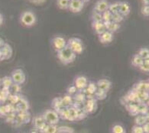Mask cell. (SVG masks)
<instances>
[{
  "mask_svg": "<svg viewBox=\"0 0 149 133\" xmlns=\"http://www.w3.org/2000/svg\"><path fill=\"white\" fill-rule=\"evenodd\" d=\"M57 57L63 64L67 65V64H69V63L74 61V60L76 59V57H77V54L67 45L64 48L57 51Z\"/></svg>",
  "mask_w": 149,
  "mask_h": 133,
  "instance_id": "6da1fadb",
  "label": "cell"
},
{
  "mask_svg": "<svg viewBox=\"0 0 149 133\" xmlns=\"http://www.w3.org/2000/svg\"><path fill=\"white\" fill-rule=\"evenodd\" d=\"M20 23L25 27H32L35 25L37 18L31 11H25L20 15Z\"/></svg>",
  "mask_w": 149,
  "mask_h": 133,
  "instance_id": "7a4b0ae2",
  "label": "cell"
},
{
  "mask_svg": "<svg viewBox=\"0 0 149 133\" xmlns=\"http://www.w3.org/2000/svg\"><path fill=\"white\" fill-rule=\"evenodd\" d=\"M45 123L48 125H57L59 123L61 116L59 113L54 109H47L42 113Z\"/></svg>",
  "mask_w": 149,
  "mask_h": 133,
  "instance_id": "3957f363",
  "label": "cell"
},
{
  "mask_svg": "<svg viewBox=\"0 0 149 133\" xmlns=\"http://www.w3.org/2000/svg\"><path fill=\"white\" fill-rule=\"evenodd\" d=\"M67 45L76 54H80L84 51V47L81 39L78 38H70L67 41Z\"/></svg>",
  "mask_w": 149,
  "mask_h": 133,
  "instance_id": "277c9868",
  "label": "cell"
},
{
  "mask_svg": "<svg viewBox=\"0 0 149 133\" xmlns=\"http://www.w3.org/2000/svg\"><path fill=\"white\" fill-rule=\"evenodd\" d=\"M11 77L13 79V81L14 84L22 85L26 80V77H25V72L23 71L20 68L15 69L12 74H11Z\"/></svg>",
  "mask_w": 149,
  "mask_h": 133,
  "instance_id": "5b68a950",
  "label": "cell"
},
{
  "mask_svg": "<svg viewBox=\"0 0 149 133\" xmlns=\"http://www.w3.org/2000/svg\"><path fill=\"white\" fill-rule=\"evenodd\" d=\"M51 44H52L54 49L57 52L67 46V41L64 38L61 37V36H56L52 39Z\"/></svg>",
  "mask_w": 149,
  "mask_h": 133,
  "instance_id": "8992f818",
  "label": "cell"
},
{
  "mask_svg": "<svg viewBox=\"0 0 149 133\" xmlns=\"http://www.w3.org/2000/svg\"><path fill=\"white\" fill-rule=\"evenodd\" d=\"M32 124L34 125V128L37 129L39 132H41L47 125L42 115H39V116H36L34 117L32 119Z\"/></svg>",
  "mask_w": 149,
  "mask_h": 133,
  "instance_id": "52a82bcc",
  "label": "cell"
},
{
  "mask_svg": "<svg viewBox=\"0 0 149 133\" xmlns=\"http://www.w3.org/2000/svg\"><path fill=\"white\" fill-rule=\"evenodd\" d=\"M88 84L89 82H88L87 78L83 75L77 76L74 80V86L77 87L79 91H83L84 89H86Z\"/></svg>",
  "mask_w": 149,
  "mask_h": 133,
  "instance_id": "ba28073f",
  "label": "cell"
},
{
  "mask_svg": "<svg viewBox=\"0 0 149 133\" xmlns=\"http://www.w3.org/2000/svg\"><path fill=\"white\" fill-rule=\"evenodd\" d=\"M84 7V3L81 0H70L69 5V9L71 13H80Z\"/></svg>",
  "mask_w": 149,
  "mask_h": 133,
  "instance_id": "9c48e42d",
  "label": "cell"
},
{
  "mask_svg": "<svg viewBox=\"0 0 149 133\" xmlns=\"http://www.w3.org/2000/svg\"><path fill=\"white\" fill-rule=\"evenodd\" d=\"M97 108V100L95 98L88 99L84 103V111L86 113H92Z\"/></svg>",
  "mask_w": 149,
  "mask_h": 133,
  "instance_id": "30bf717a",
  "label": "cell"
},
{
  "mask_svg": "<svg viewBox=\"0 0 149 133\" xmlns=\"http://www.w3.org/2000/svg\"><path fill=\"white\" fill-rule=\"evenodd\" d=\"M0 54H1V61L9 59L13 55V49L8 44L5 43L4 45L0 48Z\"/></svg>",
  "mask_w": 149,
  "mask_h": 133,
  "instance_id": "8fae6325",
  "label": "cell"
},
{
  "mask_svg": "<svg viewBox=\"0 0 149 133\" xmlns=\"http://www.w3.org/2000/svg\"><path fill=\"white\" fill-rule=\"evenodd\" d=\"M15 108H16V111L18 113L27 112V111H29V108H30V104L27 99L24 98L23 96H21L20 100L15 105Z\"/></svg>",
  "mask_w": 149,
  "mask_h": 133,
  "instance_id": "7c38bea8",
  "label": "cell"
},
{
  "mask_svg": "<svg viewBox=\"0 0 149 133\" xmlns=\"http://www.w3.org/2000/svg\"><path fill=\"white\" fill-rule=\"evenodd\" d=\"M96 84V86H97V88L106 93L108 92L109 90H110L111 86H112V83H111L110 80H108V79H105V78L99 80Z\"/></svg>",
  "mask_w": 149,
  "mask_h": 133,
  "instance_id": "4fadbf2b",
  "label": "cell"
},
{
  "mask_svg": "<svg viewBox=\"0 0 149 133\" xmlns=\"http://www.w3.org/2000/svg\"><path fill=\"white\" fill-rule=\"evenodd\" d=\"M114 39V34L110 31H106L104 32L99 35V40L102 44H109L111 43Z\"/></svg>",
  "mask_w": 149,
  "mask_h": 133,
  "instance_id": "5bb4252c",
  "label": "cell"
},
{
  "mask_svg": "<svg viewBox=\"0 0 149 133\" xmlns=\"http://www.w3.org/2000/svg\"><path fill=\"white\" fill-rule=\"evenodd\" d=\"M109 6V2L107 0H98L96 2L93 9L99 13H102L108 10Z\"/></svg>",
  "mask_w": 149,
  "mask_h": 133,
  "instance_id": "9a60e30c",
  "label": "cell"
},
{
  "mask_svg": "<svg viewBox=\"0 0 149 133\" xmlns=\"http://www.w3.org/2000/svg\"><path fill=\"white\" fill-rule=\"evenodd\" d=\"M30 120H31V116H30L29 111H27V112H19V113H18L15 122H19L21 124H24V123H29Z\"/></svg>",
  "mask_w": 149,
  "mask_h": 133,
  "instance_id": "2e32d148",
  "label": "cell"
},
{
  "mask_svg": "<svg viewBox=\"0 0 149 133\" xmlns=\"http://www.w3.org/2000/svg\"><path fill=\"white\" fill-rule=\"evenodd\" d=\"M92 27L94 31L98 35H101L106 31V25L102 21H101V22H93Z\"/></svg>",
  "mask_w": 149,
  "mask_h": 133,
  "instance_id": "e0dca14e",
  "label": "cell"
},
{
  "mask_svg": "<svg viewBox=\"0 0 149 133\" xmlns=\"http://www.w3.org/2000/svg\"><path fill=\"white\" fill-rule=\"evenodd\" d=\"M131 12V6L129 2H119V11L118 13L122 14L124 17L129 15Z\"/></svg>",
  "mask_w": 149,
  "mask_h": 133,
  "instance_id": "ac0fdd59",
  "label": "cell"
},
{
  "mask_svg": "<svg viewBox=\"0 0 149 133\" xmlns=\"http://www.w3.org/2000/svg\"><path fill=\"white\" fill-rule=\"evenodd\" d=\"M61 104L63 108H68L74 105V99L73 96L69 94H66L61 98Z\"/></svg>",
  "mask_w": 149,
  "mask_h": 133,
  "instance_id": "d6986e66",
  "label": "cell"
},
{
  "mask_svg": "<svg viewBox=\"0 0 149 133\" xmlns=\"http://www.w3.org/2000/svg\"><path fill=\"white\" fill-rule=\"evenodd\" d=\"M105 25H106V31H110V32L113 33V34H114L115 32H116L118 29H119V28H120V24L114 22H112V21H111L109 22L105 23Z\"/></svg>",
  "mask_w": 149,
  "mask_h": 133,
  "instance_id": "ffe728a7",
  "label": "cell"
},
{
  "mask_svg": "<svg viewBox=\"0 0 149 133\" xmlns=\"http://www.w3.org/2000/svg\"><path fill=\"white\" fill-rule=\"evenodd\" d=\"M148 121V119L146 115L138 114L137 116H135V125L143 126V125H145V123H147Z\"/></svg>",
  "mask_w": 149,
  "mask_h": 133,
  "instance_id": "44dd1931",
  "label": "cell"
},
{
  "mask_svg": "<svg viewBox=\"0 0 149 133\" xmlns=\"http://www.w3.org/2000/svg\"><path fill=\"white\" fill-rule=\"evenodd\" d=\"M143 63H144V59H143L141 56L139 55L138 54H135V55L132 57V64L134 67L139 68Z\"/></svg>",
  "mask_w": 149,
  "mask_h": 133,
  "instance_id": "7402d4cb",
  "label": "cell"
},
{
  "mask_svg": "<svg viewBox=\"0 0 149 133\" xmlns=\"http://www.w3.org/2000/svg\"><path fill=\"white\" fill-rule=\"evenodd\" d=\"M14 84L10 76H5L2 78V86L4 88L9 89Z\"/></svg>",
  "mask_w": 149,
  "mask_h": 133,
  "instance_id": "603a6c76",
  "label": "cell"
},
{
  "mask_svg": "<svg viewBox=\"0 0 149 133\" xmlns=\"http://www.w3.org/2000/svg\"><path fill=\"white\" fill-rule=\"evenodd\" d=\"M52 107H53L54 110L57 111V113H59L60 111L64 109L62 107L61 98V97L55 98L54 100H53V101H52Z\"/></svg>",
  "mask_w": 149,
  "mask_h": 133,
  "instance_id": "cb8c5ba5",
  "label": "cell"
},
{
  "mask_svg": "<svg viewBox=\"0 0 149 133\" xmlns=\"http://www.w3.org/2000/svg\"><path fill=\"white\" fill-rule=\"evenodd\" d=\"M149 111V107L146 102H139L138 104V112L139 114L146 115Z\"/></svg>",
  "mask_w": 149,
  "mask_h": 133,
  "instance_id": "d4e9b609",
  "label": "cell"
},
{
  "mask_svg": "<svg viewBox=\"0 0 149 133\" xmlns=\"http://www.w3.org/2000/svg\"><path fill=\"white\" fill-rule=\"evenodd\" d=\"M70 0H57V6L60 9L67 10L69 8Z\"/></svg>",
  "mask_w": 149,
  "mask_h": 133,
  "instance_id": "484cf974",
  "label": "cell"
},
{
  "mask_svg": "<svg viewBox=\"0 0 149 133\" xmlns=\"http://www.w3.org/2000/svg\"><path fill=\"white\" fill-rule=\"evenodd\" d=\"M57 127L56 125H48L47 124L45 129L42 130L41 133H57Z\"/></svg>",
  "mask_w": 149,
  "mask_h": 133,
  "instance_id": "4316f807",
  "label": "cell"
},
{
  "mask_svg": "<svg viewBox=\"0 0 149 133\" xmlns=\"http://www.w3.org/2000/svg\"><path fill=\"white\" fill-rule=\"evenodd\" d=\"M111 133H126V130L120 124H116L112 127Z\"/></svg>",
  "mask_w": 149,
  "mask_h": 133,
  "instance_id": "83f0119b",
  "label": "cell"
},
{
  "mask_svg": "<svg viewBox=\"0 0 149 133\" xmlns=\"http://www.w3.org/2000/svg\"><path fill=\"white\" fill-rule=\"evenodd\" d=\"M108 10L112 14L118 13V11H119V2H112V3H109Z\"/></svg>",
  "mask_w": 149,
  "mask_h": 133,
  "instance_id": "f1b7e54d",
  "label": "cell"
},
{
  "mask_svg": "<svg viewBox=\"0 0 149 133\" xmlns=\"http://www.w3.org/2000/svg\"><path fill=\"white\" fill-rule=\"evenodd\" d=\"M135 91H147V82L141 81L135 84L134 86Z\"/></svg>",
  "mask_w": 149,
  "mask_h": 133,
  "instance_id": "f546056e",
  "label": "cell"
},
{
  "mask_svg": "<svg viewBox=\"0 0 149 133\" xmlns=\"http://www.w3.org/2000/svg\"><path fill=\"white\" fill-rule=\"evenodd\" d=\"M106 93H107L104 92V91H102V90L97 88L96 93H95V95H94V97L97 100H105L106 98V96H107Z\"/></svg>",
  "mask_w": 149,
  "mask_h": 133,
  "instance_id": "4dcf8cb0",
  "label": "cell"
},
{
  "mask_svg": "<svg viewBox=\"0 0 149 133\" xmlns=\"http://www.w3.org/2000/svg\"><path fill=\"white\" fill-rule=\"evenodd\" d=\"M91 19H92V22H101L102 21V13H99L93 9L92 15H91Z\"/></svg>",
  "mask_w": 149,
  "mask_h": 133,
  "instance_id": "1f68e13d",
  "label": "cell"
},
{
  "mask_svg": "<svg viewBox=\"0 0 149 133\" xmlns=\"http://www.w3.org/2000/svg\"><path fill=\"white\" fill-rule=\"evenodd\" d=\"M21 99V96L19 94H10L8 96V100H9L10 103L12 104H14V105H16L19 101Z\"/></svg>",
  "mask_w": 149,
  "mask_h": 133,
  "instance_id": "d6a6232c",
  "label": "cell"
},
{
  "mask_svg": "<svg viewBox=\"0 0 149 133\" xmlns=\"http://www.w3.org/2000/svg\"><path fill=\"white\" fill-rule=\"evenodd\" d=\"M112 14L109 12V10L106 11L104 13H102V22L104 23L109 22L112 21Z\"/></svg>",
  "mask_w": 149,
  "mask_h": 133,
  "instance_id": "836d02e7",
  "label": "cell"
},
{
  "mask_svg": "<svg viewBox=\"0 0 149 133\" xmlns=\"http://www.w3.org/2000/svg\"><path fill=\"white\" fill-rule=\"evenodd\" d=\"M125 17L123 16V15L120 14L119 13H115V14H112V21L114 22L118 23L120 24V22H122L123 20H124Z\"/></svg>",
  "mask_w": 149,
  "mask_h": 133,
  "instance_id": "e575fe53",
  "label": "cell"
},
{
  "mask_svg": "<svg viewBox=\"0 0 149 133\" xmlns=\"http://www.w3.org/2000/svg\"><path fill=\"white\" fill-rule=\"evenodd\" d=\"M138 54L141 56L144 60L146 59L147 57H149V48H148V47H142V48L139 50Z\"/></svg>",
  "mask_w": 149,
  "mask_h": 133,
  "instance_id": "d590c367",
  "label": "cell"
},
{
  "mask_svg": "<svg viewBox=\"0 0 149 133\" xmlns=\"http://www.w3.org/2000/svg\"><path fill=\"white\" fill-rule=\"evenodd\" d=\"M9 90H10V93H12L13 94H19L21 92V85L13 84V86L9 88Z\"/></svg>",
  "mask_w": 149,
  "mask_h": 133,
  "instance_id": "8d00e7d4",
  "label": "cell"
},
{
  "mask_svg": "<svg viewBox=\"0 0 149 133\" xmlns=\"http://www.w3.org/2000/svg\"><path fill=\"white\" fill-rule=\"evenodd\" d=\"M131 115H133V116H137L139 114V112H138V104H130L129 105V109Z\"/></svg>",
  "mask_w": 149,
  "mask_h": 133,
  "instance_id": "74e56055",
  "label": "cell"
},
{
  "mask_svg": "<svg viewBox=\"0 0 149 133\" xmlns=\"http://www.w3.org/2000/svg\"><path fill=\"white\" fill-rule=\"evenodd\" d=\"M67 91H68V94L73 96V95H75L76 93L79 91V90H78L77 89V87L74 86V84H73V85H70V86L68 87Z\"/></svg>",
  "mask_w": 149,
  "mask_h": 133,
  "instance_id": "f35d334b",
  "label": "cell"
},
{
  "mask_svg": "<svg viewBox=\"0 0 149 133\" xmlns=\"http://www.w3.org/2000/svg\"><path fill=\"white\" fill-rule=\"evenodd\" d=\"M132 133H145V132L143 129V126L135 125L132 129Z\"/></svg>",
  "mask_w": 149,
  "mask_h": 133,
  "instance_id": "ab89813d",
  "label": "cell"
},
{
  "mask_svg": "<svg viewBox=\"0 0 149 133\" xmlns=\"http://www.w3.org/2000/svg\"><path fill=\"white\" fill-rule=\"evenodd\" d=\"M141 14L144 16L149 17V5H144L141 8Z\"/></svg>",
  "mask_w": 149,
  "mask_h": 133,
  "instance_id": "60d3db41",
  "label": "cell"
},
{
  "mask_svg": "<svg viewBox=\"0 0 149 133\" xmlns=\"http://www.w3.org/2000/svg\"><path fill=\"white\" fill-rule=\"evenodd\" d=\"M8 114L6 105H1L0 106V117H6Z\"/></svg>",
  "mask_w": 149,
  "mask_h": 133,
  "instance_id": "b9f144b4",
  "label": "cell"
},
{
  "mask_svg": "<svg viewBox=\"0 0 149 133\" xmlns=\"http://www.w3.org/2000/svg\"><path fill=\"white\" fill-rule=\"evenodd\" d=\"M139 68H140V70H141V71L149 72V63L145 62V61H144V63L139 67Z\"/></svg>",
  "mask_w": 149,
  "mask_h": 133,
  "instance_id": "7bdbcfd3",
  "label": "cell"
},
{
  "mask_svg": "<svg viewBox=\"0 0 149 133\" xmlns=\"http://www.w3.org/2000/svg\"><path fill=\"white\" fill-rule=\"evenodd\" d=\"M143 129L145 133H149V121H148L147 123L143 125Z\"/></svg>",
  "mask_w": 149,
  "mask_h": 133,
  "instance_id": "ee69618b",
  "label": "cell"
},
{
  "mask_svg": "<svg viewBox=\"0 0 149 133\" xmlns=\"http://www.w3.org/2000/svg\"><path fill=\"white\" fill-rule=\"evenodd\" d=\"M3 22H4V17L2 13H0V26L3 24Z\"/></svg>",
  "mask_w": 149,
  "mask_h": 133,
  "instance_id": "f6af8a7d",
  "label": "cell"
},
{
  "mask_svg": "<svg viewBox=\"0 0 149 133\" xmlns=\"http://www.w3.org/2000/svg\"><path fill=\"white\" fill-rule=\"evenodd\" d=\"M4 44H5L4 41H3V40H2V39L0 38V48H1V47H2L3 45H4Z\"/></svg>",
  "mask_w": 149,
  "mask_h": 133,
  "instance_id": "bcb514c9",
  "label": "cell"
},
{
  "mask_svg": "<svg viewBox=\"0 0 149 133\" xmlns=\"http://www.w3.org/2000/svg\"><path fill=\"white\" fill-rule=\"evenodd\" d=\"M144 5H149V0H141Z\"/></svg>",
  "mask_w": 149,
  "mask_h": 133,
  "instance_id": "7dc6e473",
  "label": "cell"
},
{
  "mask_svg": "<svg viewBox=\"0 0 149 133\" xmlns=\"http://www.w3.org/2000/svg\"><path fill=\"white\" fill-rule=\"evenodd\" d=\"M147 92L149 93V80L147 81Z\"/></svg>",
  "mask_w": 149,
  "mask_h": 133,
  "instance_id": "c3c4849f",
  "label": "cell"
},
{
  "mask_svg": "<svg viewBox=\"0 0 149 133\" xmlns=\"http://www.w3.org/2000/svg\"><path fill=\"white\" fill-rule=\"evenodd\" d=\"M82 2H84V4H85V3H87V2H90V0H81Z\"/></svg>",
  "mask_w": 149,
  "mask_h": 133,
  "instance_id": "681fc988",
  "label": "cell"
},
{
  "mask_svg": "<svg viewBox=\"0 0 149 133\" xmlns=\"http://www.w3.org/2000/svg\"><path fill=\"white\" fill-rule=\"evenodd\" d=\"M144 61H145V62H148V63H149V57H147V58H146V59L144 60Z\"/></svg>",
  "mask_w": 149,
  "mask_h": 133,
  "instance_id": "f907efd6",
  "label": "cell"
},
{
  "mask_svg": "<svg viewBox=\"0 0 149 133\" xmlns=\"http://www.w3.org/2000/svg\"><path fill=\"white\" fill-rule=\"evenodd\" d=\"M2 86V78L0 77V87Z\"/></svg>",
  "mask_w": 149,
  "mask_h": 133,
  "instance_id": "816d5d0a",
  "label": "cell"
},
{
  "mask_svg": "<svg viewBox=\"0 0 149 133\" xmlns=\"http://www.w3.org/2000/svg\"><path fill=\"white\" fill-rule=\"evenodd\" d=\"M146 103H147V105H148V107H149V99H148V101H147V102H146Z\"/></svg>",
  "mask_w": 149,
  "mask_h": 133,
  "instance_id": "f5cc1de1",
  "label": "cell"
},
{
  "mask_svg": "<svg viewBox=\"0 0 149 133\" xmlns=\"http://www.w3.org/2000/svg\"><path fill=\"white\" fill-rule=\"evenodd\" d=\"M0 61H1V54H0Z\"/></svg>",
  "mask_w": 149,
  "mask_h": 133,
  "instance_id": "db71d44e",
  "label": "cell"
}]
</instances>
